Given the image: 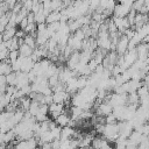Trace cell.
<instances>
[{"label":"cell","mask_w":149,"mask_h":149,"mask_svg":"<svg viewBox=\"0 0 149 149\" xmlns=\"http://www.w3.org/2000/svg\"><path fill=\"white\" fill-rule=\"evenodd\" d=\"M34 64H35V62L30 57H26V58L21 57V69H20V71L24 72V73H28L33 70Z\"/></svg>","instance_id":"obj_1"},{"label":"cell","mask_w":149,"mask_h":149,"mask_svg":"<svg viewBox=\"0 0 149 149\" xmlns=\"http://www.w3.org/2000/svg\"><path fill=\"white\" fill-rule=\"evenodd\" d=\"M70 120H71V118H70L69 113H68V112H64V113L59 114V115L54 120V122L56 123V126H58V127L63 128V127H65V126H68V125H69Z\"/></svg>","instance_id":"obj_2"},{"label":"cell","mask_w":149,"mask_h":149,"mask_svg":"<svg viewBox=\"0 0 149 149\" xmlns=\"http://www.w3.org/2000/svg\"><path fill=\"white\" fill-rule=\"evenodd\" d=\"M74 128L72 127H69V126H65L61 129V136H59V140H71L74 135Z\"/></svg>","instance_id":"obj_3"},{"label":"cell","mask_w":149,"mask_h":149,"mask_svg":"<svg viewBox=\"0 0 149 149\" xmlns=\"http://www.w3.org/2000/svg\"><path fill=\"white\" fill-rule=\"evenodd\" d=\"M19 56L20 57H23V58H26V57H30L31 55H33V51H34V49H31V48H29L28 45H26L24 43L23 44H21L20 47H19Z\"/></svg>","instance_id":"obj_4"},{"label":"cell","mask_w":149,"mask_h":149,"mask_svg":"<svg viewBox=\"0 0 149 149\" xmlns=\"http://www.w3.org/2000/svg\"><path fill=\"white\" fill-rule=\"evenodd\" d=\"M61 12H50L47 17H45V24L52 23V22H58L61 21Z\"/></svg>","instance_id":"obj_5"},{"label":"cell","mask_w":149,"mask_h":149,"mask_svg":"<svg viewBox=\"0 0 149 149\" xmlns=\"http://www.w3.org/2000/svg\"><path fill=\"white\" fill-rule=\"evenodd\" d=\"M23 43L26 45H28L29 48L31 49H35L36 48V41H35V37H33L31 35H26L23 37Z\"/></svg>","instance_id":"obj_6"},{"label":"cell","mask_w":149,"mask_h":149,"mask_svg":"<svg viewBox=\"0 0 149 149\" xmlns=\"http://www.w3.org/2000/svg\"><path fill=\"white\" fill-rule=\"evenodd\" d=\"M3 30H5V26H2V24H1V22H0V35L3 33Z\"/></svg>","instance_id":"obj_7"}]
</instances>
